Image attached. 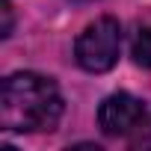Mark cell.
Here are the masks:
<instances>
[{"label":"cell","mask_w":151,"mask_h":151,"mask_svg":"<svg viewBox=\"0 0 151 151\" xmlns=\"http://www.w3.org/2000/svg\"><path fill=\"white\" fill-rule=\"evenodd\" d=\"M145 122V107L139 98L127 95V92H116L110 98H104V104L98 107V124L107 136H124L133 127H139Z\"/></svg>","instance_id":"3957f363"},{"label":"cell","mask_w":151,"mask_h":151,"mask_svg":"<svg viewBox=\"0 0 151 151\" xmlns=\"http://www.w3.org/2000/svg\"><path fill=\"white\" fill-rule=\"evenodd\" d=\"M62 119V95L50 77L33 71L9 74L0 86V122L6 130H53Z\"/></svg>","instance_id":"6da1fadb"},{"label":"cell","mask_w":151,"mask_h":151,"mask_svg":"<svg viewBox=\"0 0 151 151\" xmlns=\"http://www.w3.org/2000/svg\"><path fill=\"white\" fill-rule=\"evenodd\" d=\"M77 3H89V0H77Z\"/></svg>","instance_id":"8992f818"},{"label":"cell","mask_w":151,"mask_h":151,"mask_svg":"<svg viewBox=\"0 0 151 151\" xmlns=\"http://www.w3.org/2000/svg\"><path fill=\"white\" fill-rule=\"evenodd\" d=\"M133 59L136 65L151 68V30H139L133 39Z\"/></svg>","instance_id":"277c9868"},{"label":"cell","mask_w":151,"mask_h":151,"mask_svg":"<svg viewBox=\"0 0 151 151\" xmlns=\"http://www.w3.org/2000/svg\"><path fill=\"white\" fill-rule=\"evenodd\" d=\"M119 50H122V27L116 18H98L95 24H89L74 45V59L83 71L101 74L110 71L119 62Z\"/></svg>","instance_id":"7a4b0ae2"},{"label":"cell","mask_w":151,"mask_h":151,"mask_svg":"<svg viewBox=\"0 0 151 151\" xmlns=\"http://www.w3.org/2000/svg\"><path fill=\"white\" fill-rule=\"evenodd\" d=\"M0 15H3V27H0V36H9L12 33V3L9 0H0Z\"/></svg>","instance_id":"5b68a950"}]
</instances>
